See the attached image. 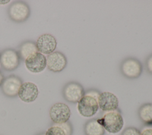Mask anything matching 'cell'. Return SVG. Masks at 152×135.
Wrapping results in <instances>:
<instances>
[{
  "mask_svg": "<svg viewBox=\"0 0 152 135\" xmlns=\"http://www.w3.org/2000/svg\"><path fill=\"white\" fill-rule=\"evenodd\" d=\"M99 95L98 91L93 89L85 92L77 103V109L81 116L91 117L97 112L99 108L97 102Z\"/></svg>",
  "mask_w": 152,
  "mask_h": 135,
  "instance_id": "1",
  "label": "cell"
},
{
  "mask_svg": "<svg viewBox=\"0 0 152 135\" xmlns=\"http://www.w3.org/2000/svg\"><path fill=\"white\" fill-rule=\"evenodd\" d=\"M97 120L104 130L112 134L119 133L122 129L124 123L122 115L118 109L106 112L102 118Z\"/></svg>",
  "mask_w": 152,
  "mask_h": 135,
  "instance_id": "2",
  "label": "cell"
},
{
  "mask_svg": "<svg viewBox=\"0 0 152 135\" xmlns=\"http://www.w3.org/2000/svg\"><path fill=\"white\" fill-rule=\"evenodd\" d=\"M9 18L16 23H22L28 19L30 14L28 5L21 1H14L8 7L7 10Z\"/></svg>",
  "mask_w": 152,
  "mask_h": 135,
  "instance_id": "3",
  "label": "cell"
},
{
  "mask_svg": "<svg viewBox=\"0 0 152 135\" xmlns=\"http://www.w3.org/2000/svg\"><path fill=\"white\" fill-rule=\"evenodd\" d=\"M120 71L126 78L135 79L139 77L142 73V64L138 59L129 57L124 59L121 62Z\"/></svg>",
  "mask_w": 152,
  "mask_h": 135,
  "instance_id": "4",
  "label": "cell"
},
{
  "mask_svg": "<svg viewBox=\"0 0 152 135\" xmlns=\"http://www.w3.org/2000/svg\"><path fill=\"white\" fill-rule=\"evenodd\" d=\"M20 62L19 54L13 49H6L0 54V64L6 71L15 70L19 66Z\"/></svg>",
  "mask_w": 152,
  "mask_h": 135,
  "instance_id": "5",
  "label": "cell"
},
{
  "mask_svg": "<svg viewBox=\"0 0 152 135\" xmlns=\"http://www.w3.org/2000/svg\"><path fill=\"white\" fill-rule=\"evenodd\" d=\"M84 94L83 87L76 81H70L66 83L62 89L63 97L70 103H78Z\"/></svg>",
  "mask_w": 152,
  "mask_h": 135,
  "instance_id": "6",
  "label": "cell"
},
{
  "mask_svg": "<svg viewBox=\"0 0 152 135\" xmlns=\"http://www.w3.org/2000/svg\"><path fill=\"white\" fill-rule=\"evenodd\" d=\"M49 116L54 124L64 123L68 121L71 116V110L66 104L58 102L50 107Z\"/></svg>",
  "mask_w": 152,
  "mask_h": 135,
  "instance_id": "7",
  "label": "cell"
},
{
  "mask_svg": "<svg viewBox=\"0 0 152 135\" xmlns=\"http://www.w3.org/2000/svg\"><path fill=\"white\" fill-rule=\"evenodd\" d=\"M22 83V80L19 77L11 75L4 79L1 86V89L5 96L10 98L15 97L18 95L19 89Z\"/></svg>",
  "mask_w": 152,
  "mask_h": 135,
  "instance_id": "8",
  "label": "cell"
},
{
  "mask_svg": "<svg viewBox=\"0 0 152 135\" xmlns=\"http://www.w3.org/2000/svg\"><path fill=\"white\" fill-rule=\"evenodd\" d=\"M67 65V59L64 54L56 51L49 54L46 57V66L53 72L62 71Z\"/></svg>",
  "mask_w": 152,
  "mask_h": 135,
  "instance_id": "9",
  "label": "cell"
},
{
  "mask_svg": "<svg viewBox=\"0 0 152 135\" xmlns=\"http://www.w3.org/2000/svg\"><path fill=\"white\" fill-rule=\"evenodd\" d=\"M25 65L29 71L34 73H40L46 67V57L39 52H36L25 60Z\"/></svg>",
  "mask_w": 152,
  "mask_h": 135,
  "instance_id": "10",
  "label": "cell"
},
{
  "mask_svg": "<svg viewBox=\"0 0 152 135\" xmlns=\"http://www.w3.org/2000/svg\"><path fill=\"white\" fill-rule=\"evenodd\" d=\"M38 52L42 54H50L54 52L57 46L55 37L50 34H43L40 36L36 42Z\"/></svg>",
  "mask_w": 152,
  "mask_h": 135,
  "instance_id": "11",
  "label": "cell"
},
{
  "mask_svg": "<svg viewBox=\"0 0 152 135\" xmlns=\"http://www.w3.org/2000/svg\"><path fill=\"white\" fill-rule=\"evenodd\" d=\"M97 102L99 108L105 112L116 110L119 105V101L116 96L109 92L100 93Z\"/></svg>",
  "mask_w": 152,
  "mask_h": 135,
  "instance_id": "12",
  "label": "cell"
},
{
  "mask_svg": "<svg viewBox=\"0 0 152 135\" xmlns=\"http://www.w3.org/2000/svg\"><path fill=\"white\" fill-rule=\"evenodd\" d=\"M39 95L37 86L32 82H24L21 85L18 96L23 102L29 103L34 101Z\"/></svg>",
  "mask_w": 152,
  "mask_h": 135,
  "instance_id": "13",
  "label": "cell"
},
{
  "mask_svg": "<svg viewBox=\"0 0 152 135\" xmlns=\"http://www.w3.org/2000/svg\"><path fill=\"white\" fill-rule=\"evenodd\" d=\"M37 52L38 50L36 47V42L31 40H27L20 45L19 51L18 52L20 59L25 61L29 56Z\"/></svg>",
  "mask_w": 152,
  "mask_h": 135,
  "instance_id": "14",
  "label": "cell"
},
{
  "mask_svg": "<svg viewBox=\"0 0 152 135\" xmlns=\"http://www.w3.org/2000/svg\"><path fill=\"white\" fill-rule=\"evenodd\" d=\"M86 135H104L105 130L98 123L97 119L90 120L84 125Z\"/></svg>",
  "mask_w": 152,
  "mask_h": 135,
  "instance_id": "15",
  "label": "cell"
},
{
  "mask_svg": "<svg viewBox=\"0 0 152 135\" xmlns=\"http://www.w3.org/2000/svg\"><path fill=\"white\" fill-rule=\"evenodd\" d=\"M138 113L140 119L145 125H152V103H147L142 105Z\"/></svg>",
  "mask_w": 152,
  "mask_h": 135,
  "instance_id": "16",
  "label": "cell"
},
{
  "mask_svg": "<svg viewBox=\"0 0 152 135\" xmlns=\"http://www.w3.org/2000/svg\"><path fill=\"white\" fill-rule=\"evenodd\" d=\"M45 135H66V134L61 127L54 124L47 130Z\"/></svg>",
  "mask_w": 152,
  "mask_h": 135,
  "instance_id": "17",
  "label": "cell"
},
{
  "mask_svg": "<svg viewBox=\"0 0 152 135\" xmlns=\"http://www.w3.org/2000/svg\"><path fill=\"white\" fill-rule=\"evenodd\" d=\"M54 124L61 127L64 131L66 135H71L72 134V125L70 124V123H69L68 121L64 123H62V124Z\"/></svg>",
  "mask_w": 152,
  "mask_h": 135,
  "instance_id": "18",
  "label": "cell"
},
{
  "mask_svg": "<svg viewBox=\"0 0 152 135\" xmlns=\"http://www.w3.org/2000/svg\"><path fill=\"white\" fill-rule=\"evenodd\" d=\"M121 135H140V131L137 128L129 127L124 130Z\"/></svg>",
  "mask_w": 152,
  "mask_h": 135,
  "instance_id": "19",
  "label": "cell"
},
{
  "mask_svg": "<svg viewBox=\"0 0 152 135\" xmlns=\"http://www.w3.org/2000/svg\"><path fill=\"white\" fill-rule=\"evenodd\" d=\"M145 68L147 72L152 75V54L150 55L145 60Z\"/></svg>",
  "mask_w": 152,
  "mask_h": 135,
  "instance_id": "20",
  "label": "cell"
},
{
  "mask_svg": "<svg viewBox=\"0 0 152 135\" xmlns=\"http://www.w3.org/2000/svg\"><path fill=\"white\" fill-rule=\"evenodd\" d=\"M140 135H152V127L144 128L140 132Z\"/></svg>",
  "mask_w": 152,
  "mask_h": 135,
  "instance_id": "21",
  "label": "cell"
},
{
  "mask_svg": "<svg viewBox=\"0 0 152 135\" xmlns=\"http://www.w3.org/2000/svg\"><path fill=\"white\" fill-rule=\"evenodd\" d=\"M4 80V77L3 74H2V73H1V71H0V86H1Z\"/></svg>",
  "mask_w": 152,
  "mask_h": 135,
  "instance_id": "22",
  "label": "cell"
},
{
  "mask_svg": "<svg viewBox=\"0 0 152 135\" xmlns=\"http://www.w3.org/2000/svg\"><path fill=\"white\" fill-rule=\"evenodd\" d=\"M10 2V1H0V4H6Z\"/></svg>",
  "mask_w": 152,
  "mask_h": 135,
  "instance_id": "23",
  "label": "cell"
},
{
  "mask_svg": "<svg viewBox=\"0 0 152 135\" xmlns=\"http://www.w3.org/2000/svg\"><path fill=\"white\" fill-rule=\"evenodd\" d=\"M37 135H45V133H40V134H37Z\"/></svg>",
  "mask_w": 152,
  "mask_h": 135,
  "instance_id": "24",
  "label": "cell"
}]
</instances>
